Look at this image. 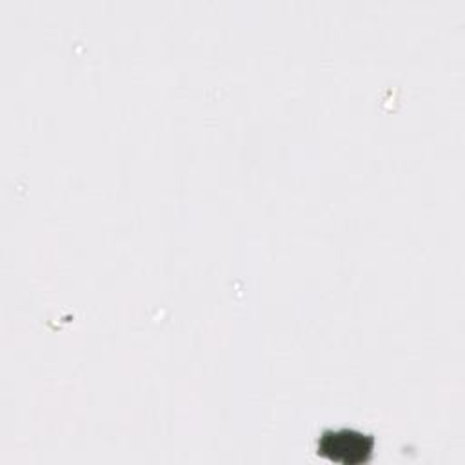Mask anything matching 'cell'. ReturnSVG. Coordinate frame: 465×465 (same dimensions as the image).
<instances>
[{
  "mask_svg": "<svg viewBox=\"0 0 465 465\" xmlns=\"http://www.w3.org/2000/svg\"><path fill=\"white\" fill-rule=\"evenodd\" d=\"M374 449V440L371 436L354 432V430H338L325 432L318 441V452L327 456L332 461H367Z\"/></svg>",
  "mask_w": 465,
  "mask_h": 465,
  "instance_id": "1",
  "label": "cell"
}]
</instances>
